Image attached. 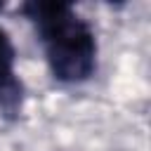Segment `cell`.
I'll return each instance as SVG.
<instances>
[{"instance_id":"obj_1","label":"cell","mask_w":151,"mask_h":151,"mask_svg":"<svg viewBox=\"0 0 151 151\" xmlns=\"http://www.w3.org/2000/svg\"><path fill=\"white\" fill-rule=\"evenodd\" d=\"M38 26L50 71L61 83H83L97 66V40L90 24L66 2H31L24 7Z\"/></svg>"},{"instance_id":"obj_2","label":"cell","mask_w":151,"mask_h":151,"mask_svg":"<svg viewBox=\"0 0 151 151\" xmlns=\"http://www.w3.org/2000/svg\"><path fill=\"white\" fill-rule=\"evenodd\" d=\"M21 99V85L14 78V45L7 31L0 26V101L7 111H17Z\"/></svg>"}]
</instances>
